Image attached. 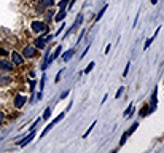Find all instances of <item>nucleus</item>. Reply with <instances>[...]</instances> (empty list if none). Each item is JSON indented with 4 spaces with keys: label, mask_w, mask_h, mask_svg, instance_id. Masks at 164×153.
<instances>
[{
    "label": "nucleus",
    "mask_w": 164,
    "mask_h": 153,
    "mask_svg": "<svg viewBox=\"0 0 164 153\" xmlns=\"http://www.w3.org/2000/svg\"><path fill=\"white\" fill-rule=\"evenodd\" d=\"M48 24L45 21H32L30 24V29L34 34H41V32H48Z\"/></svg>",
    "instance_id": "f257e3e1"
},
{
    "label": "nucleus",
    "mask_w": 164,
    "mask_h": 153,
    "mask_svg": "<svg viewBox=\"0 0 164 153\" xmlns=\"http://www.w3.org/2000/svg\"><path fill=\"white\" fill-rule=\"evenodd\" d=\"M22 56H24V59H30V58H34L35 54H37V48L34 45H27L24 50H22Z\"/></svg>",
    "instance_id": "f03ea898"
},
{
    "label": "nucleus",
    "mask_w": 164,
    "mask_h": 153,
    "mask_svg": "<svg viewBox=\"0 0 164 153\" xmlns=\"http://www.w3.org/2000/svg\"><path fill=\"white\" fill-rule=\"evenodd\" d=\"M64 115H65V113H59V117H56V118L53 120V121H51V123L48 124V126H46V128L43 129V131H41V134H40V137H45V136H46V134H48V132L51 131V128H53V126H54V124H56V123H59V121H61V120H62V118H64Z\"/></svg>",
    "instance_id": "7ed1b4c3"
},
{
    "label": "nucleus",
    "mask_w": 164,
    "mask_h": 153,
    "mask_svg": "<svg viewBox=\"0 0 164 153\" xmlns=\"http://www.w3.org/2000/svg\"><path fill=\"white\" fill-rule=\"evenodd\" d=\"M11 62L15 64V66H22V64H24V56L19 54L18 51H11Z\"/></svg>",
    "instance_id": "20e7f679"
},
{
    "label": "nucleus",
    "mask_w": 164,
    "mask_h": 153,
    "mask_svg": "<svg viewBox=\"0 0 164 153\" xmlns=\"http://www.w3.org/2000/svg\"><path fill=\"white\" fill-rule=\"evenodd\" d=\"M158 91H159V88L158 86H154V89L151 92V96H150V107H151L153 110H156V105H158Z\"/></svg>",
    "instance_id": "39448f33"
},
{
    "label": "nucleus",
    "mask_w": 164,
    "mask_h": 153,
    "mask_svg": "<svg viewBox=\"0 0 164 153\" xmlns=\"http://www.w3.org/2000/svg\"><path fill=\"white\" fill-rule=\"evenodd\" d=\"M26 102H27V97H26V96L18 94V96L15 97V101H13V105H15V109H22Z\"/></svg>",
    "instance_id": "423d86ee"
},
{
    "label": "nucleus",
    "mask_w": 164,
    "mask_h": 153,
    "mask_svg": "<svg viewBox=\"0 0 164 153\" xmlns=\"http://www.w3.org/2000/svg\"><path fill=\"white\" fill-rule=\"evenodd\" d=\"M13 67H15V64H13L11 61H8V59H2V61H0V70H3V72H11Z\"/></svg>",
    "instance_id": "0eeeda50"
},
{
    "label": "nucleus",
    "mask_w": 164,
    "mask_h": 153,
    "mask_svg": "<svg viewBox=\"0 0 164 153\" xmlns=\"http://www.w3.org/2000/svg\"><path fill=\"white\" fill-rule=\"evenodd\" d=\"M67 16V8H59V11L54 15V21L56 22H62Z\"/></svg>",
    "instance_id": "6e6552de"
},
{
    "label": "nucleus",
    "mask_w": 164,
    "mask_h": 153,
    "mask_svg": "<svg viewBox=\"0 0 164 153\" xmlns=\"http://www.w3.org/2000/svg\"><path fill=\"white\" fill-rule=\"evenodd\" d=\"M53 5H54V0H40V3H38V10L46 11L48 8H51Z\"/></svg>",
    "instance_id": "1a4fd4ad"
},
{
    "label": "nucleus",
    "mask_w": 164,
    "mask_h": 153,
    "mask_svg": "<svg viewBox=\"0 0 164 153\" xmlns=\"http://www.w3.org/2000/svg\"><path fill=\"white\" fill-rule=\"evenodd\" d=\"M34 139H35V129H34V131H30L29 134H27V136L24 137V140H22V142H19L18 145H19V147H26L27 143H30L32 140H34Z\"/></svg>",
    "instance_id": "9d476101"
},
{
    "label": "nucleus",
    "mask_w": 164,
    "mask_h": 153,
    "mask_svg": "<svg viewBox=\"0 0 164 153\" xmlns=\"http://www.w3.org/2000/svg\"><path fill=\"white\" fill-rule=\"evenodd\" d=\"M153 112H154V110H153L151 107H148V104H147V105H143V107L140 109L139 117H140V118H145V117H148V115H150V113H153Z\"/></svg>",
    "instance_id": "9b49d317"
},
{
    "label": "nucleus",
    "mask_w": 164,
    "mask_h": 153,
    "mask_svg": "<svg viewBox=\"0 0 164 153\" xmlns=\"http://www.w3.org/2000/svg\"><path fill=\"white\" fill-rule=\"evenodd\" d=\"M46 45H48V43L45 41L43 37H38V38H35V41H34V46H35L37 50H45Z\"/></svg>",
    "instance_id": "f8f14e48"
},
{
    "label": "nucleus",
    "mask_w": 164,
    "mask_h": 153,
    "mask_svg": "<svg viewBox=\"0 0 164 153\" xmlns=\"http://www.w3.org/2000/svg\"><path fill=\"white\" fill-rule=\"evenodd\" d=\"M75 51H77L75 48H70V50H67V51H65V53L62 54V61H64V62H69L70 59H72V58L75 56Z\"/></svg>",
    "instance_id": "ddd939ff"
},
{
    "label": "nucleus",
    "mask_w": 164,
    "mask_h": 153,
    "mask_svg": "<svg viewBox=\"0 0 164 153\" xmlns=\"http://www.w3.org/2000/svg\"><path fill=\"white\" fill-rule=\"evenodd\" d=\"M54 15H56V11H54V10H51V8H48V10L45 11V22H46V24L54 19Z\"/></svg>",
    "instance_id": "4468645a"
},
{
    "label": "nucleus",
    "mask_w": 164,
    "mask_h": 153,
    "mask_svg": "<svg viewBox=\"0 0 164 153\" xmlns=\"http://www.w3.org/2000/svg\"><path fill=\"white\" fill-rule=\"evenodd\" d=\"M61 54H62V45H58V46L54 48V51L51 53V58H53V61H56V59H58Z\"/></svg>",
    "instance_id": "2eb2a0df"
},
{
    "label": "nucleus",
    "mask_w": 164,
    "mask_h": 153,
    "mask_svg": "<svg viewBox=\"0 0 164 153\" xmlns=\"http://www.w3.org/2000/svg\"><path fill=\"white\" fill-rule=\"evenodd\" d=\"M137 128H139V121H134L132 124H131V128L128 129V131H126V134H128V137L129 136H132V134L137 131Z\"/></svg>",
    "instance_id": "dca6fc26"
},
{
    "label": "nucleus",
    "mask_w": 164,
    "mask_h": 153,
    "mask_svg": "<svg viewBox=\"0 0 164 153\" xmlns=\"http://www.w3.org/2000/svg\"><path fill=\"white\" fill-rule=\"evenodd\" d=\"M51 112H53V107H46L45 109V112H43V115H41V120H49L51 118Z\"/></svg>",
    "instance_id": "f3484780"
},
{
    "label": "nucleus",
    "mask_w": 164,
    "mask_h": 153,
    "mask_svg": "<svg viewBox=\"0 0 164 153\" xmlns=\"http://www.w3.org/2000/svg\"><path fill=\"white\" fill-rule=\"evenodd\" d=\"M105 11H107V5H104V7H102L100 10H99V13H97V16H96V22H99V21L102 19V16H104Z\"/></svg>",
    "instance_id": "a211bd4d"
},
{
    "label": "nucleus",
    "mask_w": 164,
    "mask_h": 153,
    "mask_svg": "<svg viewBox=\"0 0 164 153\" xmlns=\"http://www.w3.org/2000/svg\"><path fill=\"white\" fill-rule=\"evenodd\" d=\"M10 80H11V78L8 77V75H2V77H0V86L8 85V83H10Z\"/></svg>",
    "instance_id": "6ab92c4d"
},
{
    "label": "nucleus",
    "mask_w": 164,
    "mask_h": 153,
    "mask_svg": "<svg viewBox=\"0 0 164 153\" xmlns=\"http://www.w3.org/2000/svg\"><path fill=\"white\" fill-rule=\"evenodd\" d=\"M154 38H156V37H150V38L145 40V43H143V50H145V51H147V50L150 48V45L153 43V40H154Z\"/></svg>",
    "instance_id": "aec40b11"
},
{
    "label": "nucleus",
    "mask_w": 164,
    "mask_h": 153,
    "mask_svg": "<svg viewBox=\"0 0 164 153\" xmlns=\"http://www.w3.org/2000/svg\"><path fill=\"white\" fill-rule=\"evenodd\" d=\"M96 124H97V121H92V124H91V126H89V128H88V131H86L85 134H83V139H86L88 136H89V134H91V131H92V129H94V128H96Z\"/></svg>",
    "instance_id": "412c9836"
},
{
    "label": "nucleus",
    "mask_w": 164,
    "mask_h": 153,
    "mask_svg": "<svg viewBox=\"0 0 164 153\" xmlns=\"http://www.w3.org/2000/svg\"><path fill=\"white\" fill-rule=\"evenodd\" d=\"M124 89H126L124 86H120V88H118V91H116V94H115V99H120V97L124 94Z\"/></svg>",
    "instance_id": "4be33fe9"
},
{
    "label": "nucleus",
    "mask_w": 164,
    "mask_h": 153,
    "mask_svg": "<svg viewBox=\"0 0 164 153\" xmlns=\"http://www.w3.org/2000/svg\"><path fill=\"white\" fill-rule=\"evenodd\" d=\"M94 66H96V62H89V64H88V67L85 69V75H88V73H89L92 69H94Z\"/></svg>",
    "instance_id": "5701e85b"
},
{
    "label": "nucleus",
    "mask_w": 164,
    "mask_h": 153,
    "mask_svg": "<svg viewBox=\"0 0 164 153\" xmlns=\"http://www.w3.org/2000/svg\"><path fill=\"white\" fill-rule=\"evenodd\" d=\"M45 81H46V75L43 73V75H41V78H40V91L45 89Z\"/></svg>",
    "instance_id": "b1692460"
},
{
    "label": "nucleus",
    "mask_w": 164,
    "mask_h": 153,
    "mask_svg": "<svg viewBox=\"0 0 164 153\" xmlns=\"http://www.w3.org/2000/svg\"><path fill=\"white\" fill-rule=\"evenodd\" d=\"M126 140H128V134L123 132V136H121V139H120V147H123L126 143Z\"/></svg>",
    "instance_id": "393cba45"
},
{
    "label": "nucleus",
    "mask_w": 164,
    "mask_h": 153,
    "mask_svg": "<svg viewBox=\"0 0 164 153\" xmlns=\"http://www.w3.org/2000/svg\"><path fill=\"white\" fill-rule=\"evenodd\" d=\"M0 58H8V51L0 46Z\"/></svg>",
    "instance_id": "a878e982"
},
{
    "label": "nucleus",
    "mask_w": 164,
    "mask_h": 153,
    "mask_svg": "<svg viewBox=\"0 0 164 153\" xmlns=\"http://www.w3.org/2000/svg\"><path fill=\"white\" fill-rule=\"evenodd\" d=\"M129 69H131V62L126 64V67H124V72H123V78L124 77H128V73H129Z\"/></svg>",
    "instance_id": "bb28decb"
},
{
    "label": "nucleus",
    "mask_w": 164,
    "mask_h": 153,
    "mask_svg": "<svg viewBox=\"0 0 164 153\" xmlns=\"http://www.w3.org/2000/svg\"><path fill=\"white\" fill-rule=\"evenodd\" d=\"M64 29H65V22H61V26H59V29H58V32H56V35H59L61 32H64ZM54 35V37H56Z\"/></svg>",
    "instance_id": "cd10ccee"
},
{
    "label": "nucleus",
    "mask_w": 164,
    "mask_h": 153,
    "mask_svg": "<svg viewBox=\"0 0 164 153\" xmlns=\"http://www.w3.org/2000/svg\"><path fill=\"white\" fill-rule=\"evenodd\" d=\"M89 48H91V43H88V46L85 48V51H83V53H81V56H80V58H81V59H85V56L88 54V50H89Z\"/></svg>",
    "instance_id": "c85d7f7f"
},
{
    "label": "nucleus",
    "mask_w": 164,
    "mask_h": 153,
    "mask_svg": "<svg viewBox=\"0 0 164 153\" xmlns=\"http://www.w3.org/2000/svg\"><path fill=\"white\" fill-rule=\"evenodd\" d=\"M62 73H64V69H61V70L58 72V75H56V78H54V81H56V83H59V80H61V75H62Z\"/></svg>",
    "instance_id": "c756f323"
},
{
    "label": "nucleus",
    "mask_w": 164,
    "mask_h": 153,
    "mask_svg": "<svg viewBox=\"0 0 164 153\" xmlns=\"http://www.w3.org/2000/svg\"><path fill=\"white\" fill-rule=\"evenodd\" d=\"M85 34H86V29H83L81 32H80V37L77 38V43H80V41H81V38H83V37H85Z\"/></svg>",
    "instance_id": "7c9ffc66"
},
{
    "label": "nucleus",
    "mask_w": 164,
    "mask_h": 153,
    "mask_svg": "<svg viewBox=\"0 0 164 153\" xmlns=\"http://www.w3.org/2000/svg\"><path fill=\"white\" fill-rule=\"evenodd\" d=\"M137 22H139V13H135V18H134V22H132V27H134V29L137 27Z\"/></svg>",
    "instance_id": "2f4dec72"
},
{
    "label": "nucleus",
    "mask_w": 164,
    "mask_h": 153,
    "mask_svg": "<svg viewBox=\"0 0 164 153\" xmlns=\"http://www.w3.org/2000/svg\"><path fill=\"white\" fill-rule=\"evenodd\" d=\"M3 121H5V113H3V112H0V126L3 124Z\"/></svg>",
    "instance_id": "473e14b6"
},
{
    "label": "nucleus",
    "mask_w": 164,
    "mask_h": 153,
    "mask_svg": "<svg viewBox=\"0 0 164 153\" xmlns=\"http://www.w3.org/2000/svg\"><path fill=\"white\" fill-rule=\"evenodd\" d=\"M69 92H70V89H65V91L62 92V94H61V99H65V97L69 96Z\"/></svg>",
    "instance_id": "72a5a7b5"
},
{
    "label": "nucleus",
    "mask_w": 164,
    "mask_h": 153,
    "mask_svg": "<svg viewBox=\"0 0 164 153\" xmlns=\"http://www.w3.org/2000/svg\"><path fill=\"white\" fill-rule=\"evenodd\" d=\"M110 51H112V45L109 43V45H107V46H105V51H104V53H105V54H109V53H110Z\"/></svg>",
    "instance_id": "f704fd0d"
},
{
    "label": "nucleus",
    "mask_w": 164,
    "mask_h": 153,
    "mask_svg": "<svg viewBox=\"0 0 164 153\" xmlns=\"http://www.w3.org/2000/svg\"><path fill=\"white\" fill-rule=\"evenodd\" d=\"M150 2H151V5H156V3H158V0H150Z\"/></svg>",
    "instance_id": "c9c22d12"
},
{
    "label": "nucleus",
    "mask_w": 164,
    "mask_h": 153,
    "mask_svg": "<svg viewBox=\"0 0 164 153\" xmlns=\"http://www.w3.org/2000/svg\"><path fill=\"white\" fill-rule=\"evenodd\" d=\"M32 2H35V0H32Z\"/></svg>",
    "instance_id": "e433bc0d"
}]
</instances>
